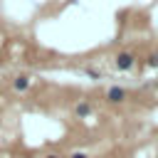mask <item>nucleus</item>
<instances>
[{"instance_id": "obj_4", "label": "nucleus", "mask_w": 158, "mask_h": 158, "mask_svg": "<svg viewBox=\"0 0 158 158\" xmlns=\"http://www.w3.org/2000/svg\"><path fill=\"white\" fill-rule=\"evenodd\" d=\"M74 114H77L79 118H84V116H89V114H91V104H89V101H79V104L74 106Z\"/></svg>"}, {"instance_id": "obj_1", "label": "nucleus", "mask_w": 158, "mask_h": 158, "mask_svg": "<svg viewBox=\"0 0 158 158\" xmlns=\"http://www.w3.org/2000/svg\"><path fill=\"white\" fill-rule=\"evenodd\" d=\"M136 67V54L133 52H118L116 54V69L118 72H128Z\"/></svg>"}, {"instance_id": "obj_3", "label": "nucleus", "mask_w": 158, "mask_h": 158, "mask_svg": "<svg viewBox=\"0 0 158 158\" xmlns=\"http://www.w3.org/2000/svg\"><path fill=\"white\" fill-rule=\"evenodd\" d=\"M12 89L20 91V94L27 91V89H30V77H27V74H17V77L12 79Z\"/></svg>"}, {"instance_id": "obj_8", "label": "nucleus", "mask_w": 158, "mask_h": 158, "mask_svg": "<svg viewBox=\"0 0 158 158\" xmlns=\"http://www.w3.org/2000/svg\"><path fill=\"white\" fill-rule=\"evenodd\" d=\"M44 158H59V156H54V153H49V156H44Z\"/></svg>"}, {"instance_id": "obj_5", "label": "nucleus", "mask_w": 158, "mask_h": 158, "mask_svg": "<svg viewBox=\"0 0 158 158\" xmlns=\"http://www.w3.org/2000/svg\"><path fill=\"white\" fill-rule=\"evenodd\" d=\"M146 62H148V67H158V49H156L153 54H148V59H146Z\"/></svg>"}, {"instance_id": "obj_7", "label": "nucleus", "mask_w": 158, "mask_h": 158, "mask_svg": "<svg viewBox=\"0 0 158 158\" xmlns=\"http://www.w3.org/2000/svg\"><path fill=\"white\" fill-rule=\"evenodd\" d=\"M86 74H89L91 79H96V77H99V72H96V69H86Z\"/></svg>"}, {"instance_id": "obj_9", "label": "nucleus", "mask_w": 158, "mask_h": 158, "mask_svg": "<svg viewBox=\"0 0 158 158\" xmlns=\"http://www.w3.org/2000/svg\"><path fill=\"white\" fill-rule=\"evenodd\" d=\"M156 94H158V84H156Z\"/></svg>"}, {"instance_id": "obj_6", "label": "nucleus", "mask_w": 158, "mask_h": 158, "mask_svg": "<svg viewBox=\"0 0 158 158\" xmlns=\"http://www.w3.org/2000/svg\"><path fill=\"white\" fill-rule=\"evenodd\" d=\"M69 158H89V156L81 153V151H74V153H69Z\"/></svg>"}, {"instance_id": "obj_2", "label": "nucleus", "mask_w": 158, "mask_h": 158, "mask_svg": "<svg viewBox=\"0 0 158 158\" xmlns=\"http://www.w3.org/2000/svg\"><path fill=\"white\" fill-rule=\"evenodd\" d=\"M106 99H109V104H123V101L128 99V94H126L123 86H109Z\"/></svg>"}]
</instances>
